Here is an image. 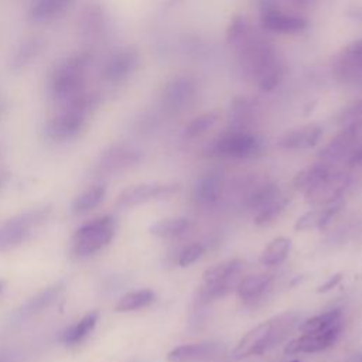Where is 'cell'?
Wrapping results in <instances>:
<instances>
[{
	"instance_id": "2",
	"label": "cell",
	"mask_w": 362,
	"mask_h": 362,
	"mask_svg": "<svg viewBox=\"0 0 362 362\" xmlns=\"http://www.w3.org/2000/svg\"><path fill=\"white\" fill-rule=\"evenodd\" d=\"M300 324V315L297 313H281L274 315L240 337L238 344L230 352L233 361H240L249 356L262 355L279 344H281Z\"/></svg>"
},
{
	"instance_id": "42",
	"label": "cell",
	"mask_w": 362,
	"mask_h": 362,
	"mask_svg": "<svg viewBox=\"0 0 362 362\" xmlns=\"http://www.w3.org/2000/svg\"><path fill=\"white\" fill-rule=\"evenodd\" d=\"M342 280V274L341 273H335L331 277H328V280L325 283H322L321 286L317 287V293H325L332 290L334 287H337L339 284V281Z\"/></svg>"
},
{
	"instance_id": "47",
	"label": "cell",
	"mask_w": 362,
	"mask_h": 362,
	"mask_svg": "<svg viewBox=\"0 0 362 362\" xmlns=\"http://www.w3.org/2000/svg\"><path fill=\"white\" fill-rule=\"evenodd\" d=\"M290 362H300L298 359H293V361H290Z\"/></svg>"
},
{
	"instance_id": "41",
	"label": "cell",
	"mask_w": 362,
	"mask_h": 362,
	"mask_svg": "<svg viewBox=\"0 0 362 362\" xmlns=\"http://www.w3.org/2000/svg\"><path fill=\"white\" fill-rule=\"evenodd\" d=\"M346 163L349 167L355 168V167H362V143H358L352 151L349 153V156L346 157Z\"/></svg>"
},
{
	"instance_id": "17",
	"label": "cell",
	"mask_w": 362,
	"mask_h": 362,
	"mask_svg": "<svg viewBox=\"0 0 362 362\" xmlns=\"http://www.w3.org/2000/svg\"><path fill=\"white\" fill-rule=\"evenodd\" d=\"M322 137V127L317 123H307L291 130H287L277 141L279 147L283 150L297 151L311 148L318 144Z\"/></svg>"
},
{
	"instance_id": "24",
	"label": "cell",
	"mask_w": 362,
	"mask_h": 362,
	"mask_svg": "<svg viewBox=\"0 0 362 362\" xmlns=\"http://www.w3.org/2000/svg\"><path fill=\"white\" fill-rule=\"evenodd\" d=\"M98 320H99V313L89 311L79 321H76L62 332V337H61L62 342L66 346H75L81 344L93 331V328L98 324Z\"/></svg>"
},
{
	"instance_id": "10",
	"label": "cell",
	"mask_w": 362,
	"mask_h": 362,
	"mask_svg": "<svg viewBox=\"0 0 362 362\" xmlns=\"http://www.w3.org/2000/svg\"><path fill=\"white\" fill-rule=\"evenodd\" d=\"M349 175L339 170H331L322 180L304 192V198L311 205H329L342 199L345 189L349 185Z\"/></svg>"
},
{
	"instance_id": "39",
	"label": "cell",
	"mask_w": 362,
	"mask_h": 362,
	"mask_svg": "<svg viewBox=\"0 0 362 362\" xmlns=\"http://www.w3.org/2000/svg\"><path fill=\"white\" fill-rule=\"evenodd\" d=\"M205 253V246L202 243H191L187 247L182 249V252L180 253V259H178V264L181 267H188L192 263H195L197 260H199Z\"/></svg>"
},
{
	"instance_id": "46",
	"label": "cell",
	"mask_w": 362,
	"mask_h": 362,
	"mask_svg": "<svg viewBox=\"0 0 362 362\" xmlns=\"http://www.w3.org/2000/svg\"><path fill=\"white\" fill-rule=\"evenodd\" d=\"M3 288H4V281L0 279V293L3 291Z\"/></svg>"
},
{
	"instance_id": "15",
	"label": "cell",
	"mask_w": 362,
	"mask_h": 362,
	"mask_svg": "<svg viewBox=\"0 0 362 362\" xmlns=\"http://www.w3.org/2000/svg\"><path fill=\"white\" fill-rule=\"evenodd\" d=\"M180 189L177 184H140L126 188L117 197L119 208H133L151 201H160L171 197Z\"/></svg>"
},
{
	"instance_id": "38",
	"label": "cell",
	"mask_w": 362,
	"mask_h": 362,
	"mask_svg": "<svg viewBox=\"0 0 362 362\" xmlns=\"http://www.w3.org/2000/svg\"><path fill=\"white\" fill-rule=\"evenodd\" d=\"M335 120L341 126L349 124V123H354V122H362V98L355 99L351 103H348L346 106H344L338 112Z\"/></svg>"
},
{
	"instance_id": "16",
	"label": "cell",
	"mask_w": 362,
	"mask_h": 362,
	"mask_svg": "<svg viewBox=\"0 0 362 362\" xmlns=\"http://www.w3.org/2000/svg\"><path fill=\"white\" fill-rule=\"evenodd\" d=\"M274 276L272 273H256L243 277L236 284L239 300L247 307H256L269 296L273 287Z\"/></svg>"
},
{
	"instance_id": "34",
	"label": "cell",
	"mask_w": 362,
	"mask_h": 362,
	"mask_svg": "<svg viewBox=\"0 0 362 362\" xmlns=\"http://www.w3.org/2000/svg\"><path fill=\"white\" fill-rule=\"evenodd\" d=\"M154 300H156L154 291H151L150 288H140V290H134L124 294L116 304L115 310L119 313L134 311V310H140L150 305Z\"/></svg>"
},
{
	"instance_id": "29",
	"label": "cell",
	"mask_w": 362,
	"mask_h": 362,
	"mask_svg": "<svg viewBox=\"0 0 362 362\" xmlns=\"http://www.w3.org/2000/svg\"><path fill=\"white\" fill-rule=\"evenodd\" d=\"M256 103L247 98H239L230 103V127L236 129H249V123L256 116Z\"/></svg>"
},
{
	"instance_id": "8",
	"label": "cell",
	"mask_w": 362,
	"mask_h": 362,
	"mask_svg": "<svg viewBox=\"0 0 362 362\" xmlns=\"http://www.w3.org/2000/svg\"><path fill=\"white\" fill-rule=\"evenodd\" d=\"M48 215L49 208L42 206L25 211L6 221L0 226V252L16 247L24 240H27L28 236L33 233L31 230L44 223Z\"/></svg>"
},
{
	"instance_id": "32",
	"label": "cell",
	"mask_w": 362,
	"mask_h": 362,
	"mask_svg": "<svg viewBox=\"0 0 362 362\" xmlns=\"http://www.w3.org/2000/svg\"><path fill=\"white\" fill-rule=\"evenodd\" d=\"M105 194H106V188L103 185H95L85 189L72 201L71 212L74 215H83L92 211L102 202Z\"/></svg>"
},
{
	"instance_id": "36",
	"label": "cell",
	"mask_w": 362,
	"mask_h": 362,
	"mask_svg": "<svg viewBox=\"0 0 362 362\" xmlns=\"http://www.w3.org/2000/svg\"><path fill=\"white\" fill-rule=\"evenodd\" d=\"M338 321H341V310L334 308V310H329L322 314H318V315L304 320L303 322L298 324V329L301 332H318V331H324V329L332 327Z\"/></svg>"
},
{
	"instance_id": "20",
	"label": "cell",
	"mask_w": 362,
	"mask_h": 362,
	"mask_svg": "<svg viewBox=\"0 0 362 362\" xmlns=\"http://www.w3.org/2000/svg\"><path fill=\"white\" fill-rule=\"evenodd\" d=\"M62 290H64L62 283H55V284L44 288L42 291H40L38 294H35L34 297L27 300L14 313V318L21 322V321H25V320H30V318L38 315L40 313L45 311L47 308H49L54 304V301L59 297Z\"/></svg>"
},
{
	"instance_id": "33",
	"label": "cell",
	"mask_w": 362,
	"mask_h": 362,
	"mask_svg": "<svg viewBox=\"0 0 362 362\" xmlns=\"http://www.w3.org/2000/svg\"><path fill=\"white\" fill-rule=\"evenodd\" d=\"M288 202H290V198L280 192L276 198H273L270 202H267L264 206H262L257 212L253 214L255 225L266 226L273 223L283 214Z\"/></svg>"
},
{
	"instance_id": "19",
	"label": "cell",
	"mask_w": 362,
	"mask_h": 362,
	"mask_svg": "<svg viewBox=\"0 0 362 362\" xmlns=\"http://www.w3.org/2000/svg\"><path fill=\"white\" fill-rule=\"evenodd\" d=\"M225 187L223 174L221 171H209L204 174L194 187V201L197 205L208 208L215 205L222 197Z\"/></svg>"
},
{
	"instance_id": "9",
	"label": "cell",
	"mask_w": 362,
	"mask_h": 362,
	"mask_svg": "<svg viewBox=\"0 0 362 362\" xmlns=\"http://www.w3.org/2000/svg\"><path fill=\"white\" fill-rule=\"evenodd\" d=\"M199 92L198 79L189 74L174 75L160 92V105L168 113H180L188 109Z\"/></svg>"
},
{
	"instance_id": "40",
	"label": "cell",
	"mask_w": 362,
	"mask_h": 362,
	"mask_svg": "<svg viewBox=\"0 0 362 362\" xmlns=\"http://www.w3.org/2000/svg\"><path fill=\"white\" fill-rule=\"evenodd\" d=\"M339 55L362 68V38L352 40L341 51Z\"/></svg>"
},
{
	"instance_id": "30",
	"label": "cell",
	"mask_w": 362,
	"mask_h": 362,
	"mask_svg": "<svg viewBox=\"0 0 362 362\" xmlns=\"http://www.w3.org/2000/svg\"><path fill=\"white\" fill-rule=\"evenodd\" d=\"M219 119H221V113L216 109L202 112L201 115L192 117L187 123V126L182 130L184 139L191 140V139H197V137L205 134L208 130H211L218 123Z\"/></svg>"
},
{
	"instance_id": "7",
	"label": "cell",
	"mask_w": 362,
	"mask_h": 362,
	"mask_svg": "<svg viewBox=\"0 0 362 362\" xmlns=\"http://www.w3.org/2000/svg\"><path fill=\"white\" fill-rule=\"evenodd\" d=\"M259 21L263 30L281 35H298L310 27L305 16L287 8L277 0H260Z\"/></svg>"
},
{
	"instance_id": "14",
	"label": "cell",
	"mask_w": 362,
	"mask_h": 362,
	"mask_svg": "<svg viewBox=\"0 0 362 362\" xmlns=\"http://www.w3.org/2000/svg\"><path fill=\"white\" fill-rule=\"evenodd\" d=\"M141 160V153L127 144H115L105 150L95 164L96 174L113 175L126 171Z\"/></svg>"
},
{
	"instance_id": "6",
	"label": "cell",
	"mask_w": 362,
	"mask_h": 362,
	"mask_svg": "<svg viewBox=\"0 0 362 362\" xmlns=\"http://www.w3.org/2000/svg\"><path fill=\"white\" fill-rule=\"evenodd\" d=\"M116 232V221L112 216L96 218L75 230L71 239V253L75 257H89L113 239Z\"/></svg>"
},
{
	"instance_id": "45",
	"label": "cell",
	"mask_w": 362,
	"mask_h": 362,
	"mask_svg": "<svg viewBox=\"0 0 362 362\" xmlns=\"http://www.w3.org/2000/svg\"><path fill=\"white\" fill-rule=\"evenodd\" d=\"M355 362H362V354H361V355H358V356L355 358Z\"/></svg>"
},
{
	"instance_id": "26",
	"label": "cell",
	"mask_w": 362,
	"mask_h": 362,
	"mask_svg": "<svg viewBox=\"0 0 362 362\" xmlns=\"http://www.w3.org/2000/svg\"><path fill=\"white\" fill-rule=\"evenodd\" d=\"M280 194L279 185L272 181L256 182L245 197V206L253 214Z\"/></svg>"
},
{
	"instance_id": "35",
	"label": "cell",
	"mask_w": 362,
	"mask_h": 362,
	"mask_svg": "<svg viewBox=\"0 0 362 362\" xmlns=\"http://www.w3.org/2000/svg\"><path fill=\"white\" fill-rule=\"evenodd\" d=\"M189 226V221L182 216L177 218H167L154 222L150 228L148 232L157 238H174L185 232Z\"/></svg>"
},
{
	"instance_id": "11",
	"label": "cell",
	"mask_w": 362,
	"mask_h": 362,
	"mask_svg": "<svg viewBox=\"0 0 362 362\" xmlns=\"http://www.w3.org/2000/svg\"><path fill=\"white\" fill-rule=\"evenodd\" d=\"M342 324L341 321L335 322L332 327L318 331V332H303V335L293 338L284 346L286 355H298V354H315L325 351L335 345L341 335Z\"/></svg>"
},
{
	"instance_id": "25",
	"label": "cell",
	"mask_w": 362,
	"mask_h": 362,
	"mask_svg": "<svg viewBox=\"0 0 362 362\" xmlns=\"http://www.w3.org/2000/svg\"><path fill=\"white\" fill-rule=\"evenodd\" d=\"M243 264L245 262L239 257L219 262L208 267L202 273V281L204 284H212V283L225 281V280H235L239 272L243 269Z\"/></svg>"
},
{
	"instance_id": "31",
	"label": "cell",
	"mask_w": 362,
	"mask_h": 362,
	"mask_svg": "<svg viewBox=\"0 0 362 362\" xmlns=\"http://www.w3.org/2000/svg\"><path fill=\"white\" fill-rule=\"evenodd\" d=\"M44 48V41L40 37L30 38L23 42V45L18 47L16 54L11 58V69H23L27 65H30L42 51Z\"/></svg>"
},
{
	"instance_id": "3",
	"label": "cell",
	"mask_w": 362,
	"mask_h": 362,
	"mask_svg": "<svg viewBox=\"0 0 362 362\" xmlns=\"http://www.w3.org/2000/svg\"><path fill=\"white\" fill-rule=\"evenodd\" d=\"M96 103L98 98L85 92L66 100L62 109L48 120L45 126L47 136L55 141H66L76 137L85 127Z\"/></svg>"
},
{
	"instance_id": "1",
	"label": "cell",
	"mask_w": 362,
	"mask_h": 362,
	"mask_svg": "<svg viewBox=\"0 0 362 362\" xmlns=\"http://www.w3.org/2000/svg\"><path fill=\"white\" fill-rule=\"evenodd\" d=\"M228 45L247 81L262 92H273L286 76V64L264 33L246 16H235L226 28Z\"/></svg>"
},
{
	"instance_id": "18",
	"label": "cell",
	"mask_w": 362,
	"mask_h": 362,
	"mask_svg": "<svg viewBox=\"0 0 362 362\" xmlns=\"http://www.w3.org/2000/svg\"><path fill=\"white\" fill-rule=\"evenodd\" d=\"M222 348L216 341L185 344L175 346L167 354V362H202L215 358Z\"/></svg>"
},
{
	"instance_id": "21",
	"label": "cell",
	"mask_w": 362,
	"mask_h": 362,
	"mask_svg": "<svg viewBox=\"0 0 362 362\" xmlns=\"http://www.w3.org/2000/svg\"><path fill=\"white\" fill-rule=\"evenodd\" d=\"M81 35L89 40H96L100 35H105L107 27V17L102 6L99 4H88L81 14V20L78 23Z\"/></svg>"
},
{
	"instance_id": "4",
	"label": "cell",
	"mask_w": 362,
	"mask_h": 362,
	"mask_svg": "<svg viewBox=\"0 0 362 362\" xmlns=\"http://www.w3.org/2000/svg\"><path fill=\"white\" fill-rule=\"evenodd\" d=\"M88 52H78L61 61L52 71L48 83V92L52 99L66 102L83 92L88 68L90 65Z\"/></svg>"
},
{
	"instance_id": "5",
	"label": "cell",
	"mask_w": 362,
	"mask_h": 362,
	"mask_svg": "<svg viewBox=\"0 0 362 362\" xmlns=\"http://www.w3.org/2000/svg\"><path fill=\"white\" fill-rule=\"evenodd\" d=\"M262 148V140L256 133L249 129L229 127L211 143L208 151L215 157L246 160L259 156Z\"/></svg>"
},
{
	"instance_id": "13",
	"label": "cell",
	"mask_w": 362,
	"mask_h": 362,
	"mask_svg": "<svg viewBox=\"0 0 362 362\" xmlns=\"http://www.w3.org/2000/svg\"><path fill=\"white\" fill-rule=\"evenodd\" d=\"M140 65V54L133 47H126L113 52L106 61L102 78L110 85H122L130 79Z\"/></svg>"
},
{
	"instance_id": "43",
	"label": "cell",
	"mask_w": 362,
	"mask_h": 362,
	"mask_svg": "<svg viewBox=\"0 0 362 362\" xmlns=\"http://www.w3.org/2000/svg\"><path fill=\"white\" fill-rule=\"evenodd\" d=\"M290 3L300 10H313L318 4V0H290Z\"/></svg>"
},
{
	"instance_id": "44",
	"label": "cell",
	"mask_w": 362,
	"mask_h": 362,
	"mask_svg": "<svg viewBox=\"0 0 362 362\" xmlns=\"http://www.w3.org/2000/svg\"><path fill=\"white\" fill-rule=\"evenodd\" d=\"M6 180H7V174H6V173H3V171H0V189H1V187L4 185Z\"/></svg>"
},
{
	"instance_id": "37",
	"label": "cell",
	"mask_w": 362,
	"mask_h": 362,
	"mask_svg": "<svg viewBox=\"0 0 362 362\" xmlns=\"http://www.w3.org/2000/svg\"><path fill=\"white\" fill-rule=\"evenodd\" d=\"M233 281L235 280H225V281H218V283H212V284H204L197 293L195 303L198 305H206L212 301L221 300L232 290Z\"/></svg>"
},
{
	"instance_id": "23",
	"label": "cell",
	"mask_w": 362,
	"mask_h": 362,
	"mask_svg": "<svg viewBox=\"0 0 362 362\" xmlns=\"http://www.w3.org/2000/svg\"><path fill=\"white\" fill-rule=\"evenodd\" d=\"M75 0H33L28 17L35 23H47L62 16Z\"/></svg>"
},
{
	"instance_id": "28",
	"label": "cell",
	"mask_w": 362,
	"mask_h": 362,
	"mask_svg": "<svg viewBox=\"0 0 362 362\" xmlns=\"http://www.w3.org/2000/svg\"><path fill=\"white\" fill-rule=\"evenodd\" d=\"M291 249V240L286 236L272 239L259 256V262L263 266H277L286 260Z\"/></svg>"
},
{
	"instance_id": "27",
	"label": "cell",
	"mask_w": 362,
	"mask_h": 362,
	"mask_svg": "<svg viewBox=\"0 0 362 362\" xmlns=\"http://www.w3.org/2000/svg\"><path fill=\"white\" fill-rule=\"evenodd\" d=\"M331 170H334L332 164L324 163V161H317L305 168H303L293 181V185L296 189L301 191L303 194L310 189L313 185H315L320 180H322Z\"/></svg>"
},
{
	"instance_id": "12",
	"label": "cell",
	"mask_w": 362,
	"mask_h": 362,
	"mask_svg": "<svg viewBox=\"0 0 362 362\" xmlns=\"http://www.w3.org/2000/svg\"><path fill=\"white\" fill-rule=\"evenodd\" d=\"M362 134V122L344 124L341 130L320 150V161L332 164L349 156L352 148L358 144Z\"/></svg>"
},
{
	"instance_id": "22",
	"label": "cell",
	"mask_w": 362,
	"mask_h": 362,
	"mask_svg": "<svg viewBox=\"0 0 362 362\" xmlns=\"http://www.w3.org/2000/svg\"><path fill=\"white\" fill-rule=\"evenodd\" d=\"M344 201L339 199L337 202H332L329 205H322L315 209H310L301 216L297 218L294 223L296 230H310V229H321L324 228L329 219L339 212L342 208Z\"/></svg>"
}]
</instances>
